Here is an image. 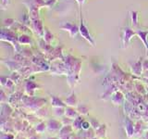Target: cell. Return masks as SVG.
Segmentation results:
<instances>
[{"mask_svg": "<svg viewBox=\"0 0 148 139\" xmlns=\"http://www.w3.org/2000/svg\"><path fill=\"white\" fill-rule=\"evenodd\" d=\"M1 40L11 44L14 46L15 52H20L21 51V46L18 44V37L16 34H14L12 31H10V29H3L1 31Z\"/></svg>", "mask_w": 148, "mask_h": 139, "instance_id": "1", "label": "cell"}, {"mask_svg": "<svg viewBox=\"0 0 148 139\" xmlns=\"http://www.w3.org/2000/svg\"><path fill=\"white\" fill-rule=\"evenodd\" d=\"M137 35L136 32L133 31L130 27H124L121 30V35H120V42H121V48H127L130 45L131 40L133 36Z\"/></svg>", "mask_w": 148, "mask_h": 139, "instance_id": "2", "label": "cell"}, {"mask_svg": "<svg viewBox=\"0 0 148 139\" xmlns=\"http://www.w3.org/2000/svg\"><path fill=\"white\" fill-rule=\"evenodd\" d=\"M79 34H80L82 38L85 39L90 45H92V46L95 45L94 38H92V36L89 32V30H88V28L84 24V22H83V19H82V11L80 12V25H79Z\"/></svg>", "mask_w": 148, "mask_h": 139, "instance_id": "3", "label": "cell"}, {"mask_svg": "<svg viewBox=\"0 0 148 139\" xmlns=\"http://www.w3.org/2000/svg\"><path fill=\"white\" fill-rule=\"evenodd\" d=\"M60 29L62 31L68 32L71 37H74L78 34L79 32V26L75 23H71V22H65L60 26Z\"/></svg>", "mask_w": 148, "mask_h": 139, "instance_id": "4", "label": "cell"}, {"mask_svg": "<svg viewBox=\"0 0 148 139\" xmlns=\"http://www.w3.org/2000/svg\"><path fill=\"white\" fill-rule=\"evenodd\" d=\"M32 31H34L40 38H43L44 34H45V28L43 26V22H42L40 19L32 21Z\"/></svg>", "mask_w": 148, "mask_h": 139, "instance_id": "5", "label": "cell"}, {"mask_svg": "<svg viewBox=\"0 0 148 139\" xmlns=\"http://www.w3.org/2000/svg\"><path fill=\"white\" fill-rule=\"evenodd\" d=\"M124 128L125 132L129 138H132L134 136V130H135V125L133 122L129 117H125L124 119Z\"/></svg>", "mask_w": 148, "mask_h": 139, "instance_id": "6", "label": "cell"}, {"mask_svg": "<svg viewBox=\"0 0 148 139\" xmlns=\"http://www.w3.org/2000/svg\"><path fill=\"white\" fill-rule=\"evenodd\" d=\"M51 72L55 74H67V68L66 65L62 62L56 61L50 66Z\"/></svg>", "mask_w": 148, "mask_h": 139, "instance_id": "7", "label": "cell"}, {"mask_svg": "<svg viewBox=\"0 0 148 139\" xmlns=\"http://www.w3.org/2000/svg\"><path fill=\"white\" fill-rule=\"evenodd\" d=\"M63 124L61 122H59L58 120L50 119L47 122V131L50 133H57L59 132L60 129L62 128Z\"/></svg>", "mask_w": 148, "mask_h": 139, "instance_id": "8", "label": "cell"}, {"mask_svg": "<svg viewBox=\"0 0 148 139\" xmlns=\"http://www.w3.org/2000/svg\"><path fill=\"white\" fill-rule=\"evenodd\" d=\"M143 58H140L139 60H137L136 62H134L133 64L131 65V70H132V72L134 74V75H137V76H140L141 74L143 73Z\"/></svg>", "mask_w": 148, "mask_h": 139, "instance_id": "9", "label": "cell"}, {"mask_svg": "<svg viewBox=\"0 0 148 139\" xmlns=\"http://www.w3.org/2000/svg\"><path fill=\"white\" fill-rule=\"evenodd\" d=\"M79 115H80V114H79L78 110L74 109L73 107L67 106L66 108H65V117H67L69 119L74 120L76 118L79 117Z\"/></svg>", "mask_w": 148, "mask_h": 139, "instance_id": "10", "label": "cell"}, {"mask_svg": "<svg viewBox=\"0 0 148 139\" xmlns=\"http://www.w3.org/2000/svg\"><path fill=\"white\" fill-rule=\"evenodd\" d=\"M111 101L112 103L116 106H119L121 105L124 102V96L121 92L119 91H116L114 94L111 96Z\"/></svg>", "mask_w": 148, "mask_h": 139, "instance_id": "11", "label": "cell"}, {"mask_svg": "<svg viewBox=\"0 0 148 139\" xmlns=\"http://www.w3.org/2000/svg\"><path fill=\"white\" fill-rule=\"evenodd\" d=\"M37 88H39V86L32 81H27L25 83V92H26V94L29 95L30 96H34V93L35 92Z\"/></svg>", "mask_w": 148, "mask_h": 139, "instance_id": "12", "label": "cell"}, {"mask_svg": "<svg viewBox=\"0 0 148 139\" xmlns=\"http://www.w3.org/2000/svg\"><path fill=\"white\" fill-rule=\"evenodd\" d=\"M65 104H66V106H69V107L77 108V106L79 104H78V98H77V96L75 95V93L72 92L69 96H67L66 100H65Z\"/></svg>", "mask_w": 148, "mask_h": 139, "instance_id": "13", "label": "cell"}, {"mask_svg": "<svg viewBox=\"0 0 148 139\" xmlns=\"http://www.w3.org/2000/svg\"><path fill=\"white\" fill-rule=\"evenodd\" d=\"M50 98H51V105H52L53 108H66L67 107L65 102H63L61 99H59V97H58L57 96L51 95Z\"/></svg>", "mask_w": 148, "mask_h": 139, "instance_id": "14", "label": "cell"}, {"mask_svg": "<svg viewBox=\"0 0 148 139\" xmlns=\"http://www.w3.org/2000/svg\"><path fill=\"white\" fill-rule=\"evenodd\" d=\"M136 34L137 36L142 40L143 45L146 49V51H148V43H147V35H148V31H143V30H137L136 31Z\"/></svg>", "mask_w": 148, "mask_h": 139, "instance_id": "15", "label": "cell"}, {"mask_svg": "<svg viewBox=\"0 0 148 139\" xmlns=\"http://www.w3.org/2000/svg\"><path fill=\"white\" fill-rule=\"evenodd\" d=\"M18 44L22 45H32V38L25 34H22L20 36H18Z\"/></svg>", "mask_w": 148, "mask_h": 139, "instance_id": "16", "label": "cell"}, {"mask_svg": "<svg viewBox=\"0 0 148 139\" xmlns=\"http://www.w3.org/2000/svg\"><path fill=\"white\" fill-rule=\"evenodd\" d=\"M106 124H101L99 128H97L95 130V137L102 139L106 136Z\"/></svg>", "mask_w": 148, "mask_h": 139, "instance_id": "17", "label": "cell"}, {"mask_svg": "<svg viewBox=\"0 0 148 139\" xmlns=\"http://www.w3.org/2000/svg\"><path fill=\"white\" fill-rule=\"evenodd\" d=\"M34 130L37 133H44L45 130H47V123H45L44 122L37 123L34 126Z\"/></svg>", "mask_w": 148, "mask_h": 139, "instance_id": "18", "label": "cell"}, {"mask_svg": "<svg viewBox=\"0 0 148 139\" xmlns=\"http://www.w3.org/2000/svg\"><path fill=\"white\" fill-rule=\"evenodd\" d=\"M43 39L45 40V42H46L48 45H51V43L54 40V35L51 34L50 31L48 29H45V34H44V37Z\"/></svg>", "mask_w": 148, "mask_h": 139, "instance_id": "19", "label": "cell"}, {"mask_svg": "<svg viewBox=\"0 0 148 139\" xmlns=\"http://www.w3.org/2000/svg\"><path fill=\"white\" fill-rule=\"evenodd\" d=\"M82 122H83V119L79 116V117L74 120L73 122H72L73 129L74 130H81V129H82Z\"/></svg>", "mask_w": 148, "mask_h": 139, "instance_id": "20", "label": "cell"}, {"mask_svg": "<svg viewBox=\"0 0 148 139\" xmlns=\"http://www.w3.org/2000/svg\"><path fill=\"white\" fill-rule=\"evenodd\" d=\"M130 19H131V23L133 27L138 26V12L137 11H131L130 12Z\"/></svg>", "mask_w": 148, "mask_h": 139, "instance_id": "21", "label": "cell"}, {"mask_svg": "<svg viewBox=\"0 0 148 139\" xmlns=\"http://www.w3.org/2000/svg\"><path fill=\"white\" fill-rule=\"evenodd\" d=\"M77 110L80 115H87L88 114V111H89V109L85 104H80L77 106Z\"/></svg>", "mask_w": 148, "mask_h": 139, "instance_id": "22", "label": "cell"}, {"mask_svg": "<svg viewBox=\"0 0 148 139\" xmlns=\"http://www.w3.org/2000/svg\"><path fill=\"white\" fill-rule=\"evenodd\" d=\"M21 77H22L21 74L18 73L17 72H14L11 74L10 79H11V80H12L14 83H18L21 82Z\"/></svg>", "mask_w": 148, "mask_h": 139, "instance_id": "23", "label": "cell"}, {"mask_svg": "<svg viewBox=\"0 0 148 139\" xmlns=\"http://www.w3.org/2000/svg\"><path fill=\"white\" fill-rule=\"evenodd\" d=\"M56 117H63L65 116V108H54Z\"/></svg>", "mask_w": 148, "mask_h": 139, "instance_id": "24", "label": "cell"}, {"mask_svg": "<svg viewBox=\"0 0 148 139\" xmlns=\"http://www.w3.org/2000/svg\"><path fill=\"white\" fill-rule=\"evenodd\" d=\"M15 20H13V19H8V20H5L4 21V26L7 28V29H9L11 26H13L15 24Z\"/></svg>", "mask_w": 148, "mask_h": 139, "instance_id": "25", "label": "cell"}, {"mask_svg": "<svg viewBox=\"0 0 148 139\" xmlns=\"http://www.w3.org/2000/svg\"><path fill=\"white\" fill-rule=\"evenodd\" d=\"M135 89L138 93H140V94H145V87H143V85H141L140 83H135Z\"/></svg>", "mask_w": 148, "mask_h": 139, "instance_id": "26", "label": "cell"}, {"mask_svg": "<svg viewBox=\"0 0 148 139\" xmlns=\"http://www.w3.org/2000/svg\"><path fill=\"white\" fill-rule=\"evenodd\" d=\"M90 123H91V127L95 131V130L97 129V128H99V126H100V123H99V122L98 120H96L95 119H92L91 120H90Z\"/></svg>", "mask_w": 148, "mask_h": 139, "instance_id": "27", "label": "cell"}, {"mask_svg": "<svg viewBox=\"0 0 148 139\" xmlns=\"http://www.w3.org/2000/svg\"><path fill=\"white\" fill-rule=\"evenodd\" d=\"M90 128H91V123L89 122H87V120H83V122H82V130L87 131V130H89Z\"/></svg>", "mask_w": 148, "mask_h": 139, "instance_id": "28", "label": "cell"}, {"mask_svg": "<svg viewBox=\"0 0 148 139\" xmlns=\"http://www.w3.org/2000/svg\"><path fill=\"white\" fill-rule=\"evenodd\" d=\"M57 1H58V0H47V1H46V8H51Z\"/></svg>", "mask_w": 148, "mask_h": 139, "instance_id": "29", "label": "cell"}, {"mask_svg": "<svg viewBox=\"0 0 148 139\" xmlns=\"http://www.w3.org/2000/svg\"><path fill=\"white\" fill-rule=\"evenodd\" d=\"M1 139H14V136L9 134V133H2Z\"/></svg>", "mask_w": 148, "mask_h": 139, "instance_id": "30", "label": "cell"}, {"mask_svg": "<svg viewBox=\"0 0 148 139\" xmlns=\"http://www.w3.org/2000/svg\"><path fill=\"white\" fill-rule=\"evenodd\" d=\"M143 69L145 72L148 71V59H145L143 61Z\"/></svg>", "mask_w": 148, "mask_h": 139, "instance_id": "31", "label": "cell"}, {"mask_svg": "<svg viewBox=\"0 0 148 139\" xmlns=\"http://www.w3.org/2000/svg\"><path fill=\"white\" fill-rule=\"evenodd\" d=\"M8 80V77H5V76H1V85L2 86H5L6 85V83Z\"/></svg>", "mask_w": 148, "mask_h": 139, "instance_id": "32", "label": "cell"}, {"mask_svg": "<svg viewBox=\"0 0 148 139\" xmlns=\"http://www.w3.org/2000/svg\"><path fill=\"white\" fill-rule=\"evenodd\" d=\"M5 99H7V100H8V98H6V95H5L4 90H2V91H1V104H4Z\"/></svg>", "mask_w": 148, "mask_h": 139, "instance_id": "33", "label": "cell"}, {"mask_svg": "<svg viewBox=\"0 0 148 139\" xmlns=\"http://www.w3.org/2000/svg\"><path fill=\"white\" fill-rule=\"evenodd\" d=\"M76 2L79 4V7H82L83 5V3L85 2V0H76Z\"/></svg>", "mask_w": 148, "mask_h": 139, "instance_id": "34", "label": "cell"}, {"mask_svg": "<svg viewBox=\"0 0 148 139\" xmlns=\"http://www.w3.org/2000/svg\"><path fill=\"white\" fill-rule=\"evenodd\" d=\"M143 139H148V130L143 133Z\"/></svg>", "mask_w": 148, "mask_h": 139, "instance_id": "35", "label": "cell"}, {"mask_svg": "<svg viewBox=\"0 0 148 139\" xmlns=\"http://www.w3.org/2000/svg\"><path fill=\"white\" fill-rule=\"evenodd\" d=\"M8 4V0H2V5L3 6H6Z\"/></svg>", "mask_w": 148, "mask_h": 139, "instance_id": "36", "label": "cell"}, {"mask_svg": "<svg viewBox=\"0 0 148 139\" xmlns=\"http://www.w3.org/2000/svg\"><path fill=\"white\" fill-rule=\"evenodd\" d=\"M29 139H38V137H37L36 136H32V137H31V138H29Z\"/></svg>", "mask_w": 148, "mask_h": 139, "instance_id": "37", "label": "cell"}, {"mask_svg": "<svg viewBox=\"0 0 148 139\" xmlns=\"http://www.w3.org/2000/svg\"><path fill=\"white\" fill-rule=\"evenodd\" d=\"M45 139H57V138H55V137H47V138H45Z\"/></svg>", "mask_w": 148, "mask_h": 139, "instance_id": "38", "label": "cell"}, {"mask_svg": "<svg viewBox=\"0 0 148 139\" xmlns=\"http://www.w3.org/2000/svg\"><path fill=\"white\" fill-rule=\"evenodd\" d=\"M146 52H147V57H148V51H146Z\"/></svg>", "mask_w": 148, "mask_h": 139, "instance_id": "39", "label": "cell"}]
</instances>
